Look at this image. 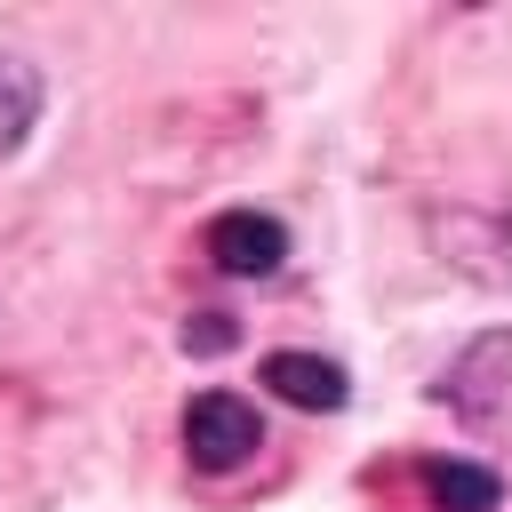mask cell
Instances as JSON below:
<instances>
[{
  "label": "cell",
  "mask_w": 512,
  "mask_h": 512,
  "mask_svg": "<svg viewBox=\"0 0 512 512\" xmlns=\"http://www.w3.org/2000/svg\"><path fill=\"white\" fill-rule=\"evenodd\" d=\"M440 408L488 440V448H512V328H480L448 368H440Z\"/></svg>",
  "instance_id": "cell-1"
},
{
  "label": "cell",
  "mask_w": 512,
  "mask_h": 512,
  "mask_svg": "<svg viewBox=\"0 0 512 512\" xmlns=\"http://www.w3.org/2000/svg\"><path fill=\"white\" fill-rule=\"evenodd\" d=\"M264 448V416L240 400V392H200L184 408V456L200 472H240L248 456Z\"/></svg>",
  "instance_id": "cell-2"
},
{
  "label": "cell",
  "mask_w": 512,
  "mask_h": 512,
  "mask_svg": "<svg viewBox=\"0 0 512 512\" xmlns=\"http://www.w3.org/2000/svg\"><path fill=\"white\" fill-rule=\"evenodd\" d=\"M200 248H208V264L232 272V280H272V272L288 264V224L264 216V208H224Z\"/></svg>",
  "instance_id": "cell-3"
},
{
  "label": "cell",
  "mask_w": 512,
  "mask_h": 512,
  "mask_svg": "<svg viewBox=\"0 0 512 512\" xmlns=\"http://www.w3.org/2000/svg\"><path fill=\"white\" fill-rule=\"evenodd\" d=\"M264 384H272L288 408H312V416H328V408L352 400V376H344L336 360H320V352H264Z\"/></svg>",
  "instance_id": "cell-4"
},
{
  "label": "cell",
  "mask_w": 512,
  "mask_h": 512,
  "mask_svg": "<svg viewBox=\"0 0 512 512\" xmlns=\"http://www.w3.org/2000/svg\"><path fill=\"white\" fill-rule=\"evenodd\" d=\"M424 496H432L440 512H496V504H504V480H496V464L432 456V464H424Z\"/></svg>",
  "instance_id": "cell-5"
},
{
  "label": "cell",
  "mask_w": 512,
  "mask_h": 512,
  "mask_svg": "<svg viewBox=\"0 0 512 512\" xmlns=\"http://www.w3.org/2000/svg\"><path fill=\"white\" fill-rule=\"evenodd\" d=\"M32 120H40V72L16 64V56H0V160L32 136Z\"/></svg>",
  "instance_id": "cell-6"
},
{
  "label": "cell",
  "mask_w": 512,
  "mask_h": 512,
  "mask_svg": "<svg viewBox=\"0 0 512 512\" xmlns=\"http://www.w3.org/2000/svg\"><path fill=\"white\" fill-rule=\"evenodd\" d=\"M232 336H240L232 312H192L184 320V352H232Z\"/></svg>",
  "instance_id": "cell-7"
}]
</instances>
